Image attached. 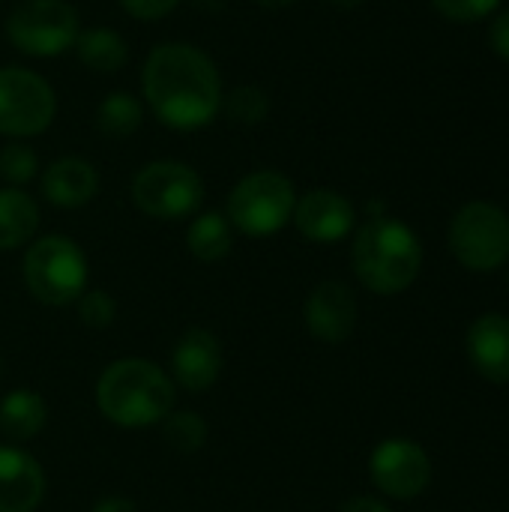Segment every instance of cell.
<instances>
[{
  "mask_svg": "<svg viewBox=\"0 0 509 512\" xmlns=\"http://www.w3.org/2000/svg\"><path fill=\"white\" fill-rule=\"evenodd\" d=\"M0 369H3V363H0Z\"/></svg>",
  "mask_w": 509,
  "mask_h": 512,
  "instance_id": "33",
  "label": "cell"
},
{
  "mask_svg": "<svg viewBox=\"0 0 509 512\" xmlns=\"http://www.w3.org/2000/svg\"><path fill=\"white\" fill-rule=\"evenodd\" d=\"M447 243L453 258L471 273H492L509 261V216L492 201H468L456 210Z\"/></svg>",
  "mask_w": 509,
  "mask_h": 512,
  "instance_id": "5",
  "label": "cell"
},
{
  "mask_svg": "<svg viewBox=\"0 0 509 512\" xmlns=\"http://www.w3.org/2000/svg\"><path fill=\"white\" fill-rule=\"evenodd\" d=\"M141 90L153 114L180 132L207 126L222 108V81L213 60L189 42L156 45L141 69Z\"/></svg>",
  "mask_w": 509,
  "mask_h": 512,
  "instance_id": "1",
  "label": "cell"
},
{
  "mask_svg": "<svg viewBox=\"0 0 509 512\" xmlns=\"http://www.w3.org/2000/svg\"><path fill=\"white\" fill-rule=\"evenodd\" d=\"M294 183L279 171H255L228 195V222L246 237H270L294 216Z\"/></svg>",
  "mask_w": 509,
  "mask_h": 512,
  "instance_id": "6",
  "label": "cell"
},
{
  "mask_svg": "<svg viewBox=\"0 0 509 512\" xmlns=\"http://www.w3.org/2000/svg\"><path fill=\"white\" fill-rule=\"evenodd\" d=\"M369 477L393 501H414L432 483V459L411 438H387L372 450Z\"/></svg>",
  "mask_w": 509,
  "mask_h": 512,
  "instance_id": "10",
  "label": "cell"
},
{
  "mask_svg": "<svg viewBox=\"0 0 509 512\" xmlns=\"http://www.w3.org/2000/svg\"><path fill=\"white\" fill-rule=\"evenodd\" d=\"M57 99L51 84L21 66L0 69V132L12 138H30L51 126Z\"/></svg>",
  "mask_w": 509,
  "mask_h": 512,
  "instance_id": "9",
  "label": "cell"
},
{
  "mask_svg": "<svg viewBox=\"0 0 509 512\" xmlns=\"http://www.w3.org/2000/svg\"><path fill=\"white\" fill-rule=\"evenodd\" d=\"M180 0H120V6L132 15V18H141V21H159L165 18L171 9H177Z\"/></svg>",
  "mask_w": 509,
  "mask_h": 512,
  "instance_id": "27",
  "label": "cell"
},
{
  "mask_svg": "<svg viewBox=\"0 0 509 512\" xmlns=\"http://www.w3.org/2000/svg\"><path fill=\"white\" fill-rule=\"evenodd\" d=\"M465 351L474 372L492 384H509V315L486 312L465 336Z\"/></svg>",
  "mask_w": 509,
  "mask_h": 512,
  "instance_id": "14",
  "label": "cell"
},
{
  "mask_svg": "<svg viewBox=\"0 0 509 512\" xmlns=\"http://www.w3.org/2000/svg\"><path fill=\"white\" fill-rule=\"evenodd\" d=\"M432 6L450 18V21H459V24H468V21H480V18H489L501 0H432Z\"/></svg>",
  "mask_w": 509,
  "mask_h": 512,
  "instance_id": "26",
  "label": "cell"
},
{
  "mask_svg": "<svg viewBox=\"0 0 509 512\" xmlns=\"http://www.w3.org/2000/svg\"><path fill=\"white\" fill-rule=\"evenodd\" d=\"M99 192L96 168L81 156H63L42 174V195L57 207H81Z\"/></svg>",
  "mask_w": 509,
  "mask_h": 512,
  "instance_id": "16",
  "label": "cell"
},
{
  "mask_svg": "<svg viewBox=\"0 0 509 512\" xmlns=\"http://www.w3.org/2000/svg\"><path fill=\"white\" fill-rule=\"evenodd\" d=\"M132 201L153 219H183L201 207L204 183L186 162L159 159L135 174Z\"/></svg>",
  "mask_w": 509,
  "mask_h": 512,
  "instance_id": "7",
  "label": "cell"
},
{
  "mask_svg": "<svg viewBox=\"0 0 509 512\" xmlns=\"http://www.w3.org/2000/svg\"><path fill=\"white\" fill-rule=\"evenodd\" d=\"M324 3H330V6H339V9H354V6H360L363 0H324Z\"/></svg>",
  "mask_w": 509,
  "mask_h": 512,
  "instance_id": "32",
  "label": "cell"
},
{
  "mask_svg": "<svg viewBox=\"0 0 509 512\" xmlns=\"http://www.w3.org/2000/svg\"><path fill=\"white\" fill-rule=\"evenodd\" d=\"M225 357H222V345L219 339L204 330V327H192L186 330L174 351H171V375L174 381L189 390V393H204L210 390L219 375H222Z\"/></svg>",
  "mask_w": 509,
  "mask_h": 512,
  "instance_id": "12",
  "label": "cell"
},
{
  "mask_svg": "<svg viewBox=\"0 0 509 512\" xmlns=\"http://www.w3.org/2000/svg\"><path fill=\"white\" fill-rule=\"evenodd\" d=\"M96 405L120 429L156 426L174 408V384L150 360H114L96 381Z\"/></svg>",
  "mask_w": 509,
  "mask_h": 512,
  "instance_id": "2",
  "label": "cell"
},
{
  "mask_svg": "<svg viewBox=\"0 0 509 512\" xmlns=\"http://www.w3.org/2000/svg\"><path fill=\"white\" fill-rule=\"evenodd\" d=\"M351 264L357 279L381 297L408 291L423 270L420 237L399 219L375 216L366 222L351 249Z\"/></svg>",
  "mask_w": 509,
  "mask_h": 512,
  "instance_id": "3",
  "label": "cell"
},
{
  "mask_svg": "<svg viewBox=\"0 0 509 512\" xmlns=\"http://www.w3.org/2000/svg\"><path fill=\"white\" fill-rule=\"evenodd\" d=\"M90 512H138L129 498H102Z\"/></svg>",
  "mask_w": 509,
  "mask_h": 512,
  "instance_id": "30",
  "label": "cell"
},
{
  "mask_svg": "<svg viewBox=\"0 0 509 512\" xmlns=\"http://www.w3.org/2000/svg\"><path fill=\"white\" fill-rule=\"evenodd\" d=\"M75 51H78V57H81V63L87 69L105 72V75L117 72L129 57L123 36L108 30V27H93V30L78 33L75 36Z\"/></svg>",
  "mask_w": 509,
  "mask_h": 512,
  "instance_id": "20",
  "label": "cell"
},
{
  "mask_svg": "<svg viewBox=\"0 0 509 512\" xmlns=\"http://www.w3.org/2000/svg\"><path fill=\"white\" fill-rule=\"evenodd\" d=\"M339 512H393L381 498H372V495H357L351 501H345Z\"/></svg>",
  "mask_w": 509,
  "mask_h": 512,
  "instance_id": "29",
  "label": "cell"
},
{
  "mask_svg": "<svg viewBox=\"0 0 509 512\" xmlns=\"http://www.w3.org/2000/svg\"><path fill=\"white\" fill-rule=\"evenodd\" d=\"M39 228V207L21 189H0V249L24 246Z\"/></svg>",
  "mask_w": 509,
  "mask_h": 512,
  "instance_id": "18",
  "label": "cell"
},
{
  "mask_svg": "<svg viewBox=\"0 0 509 512\" xmlns=\"http://www.w3.org/2000/svg\"><path fill=\"white\" fill-rule=\"evenodd\" d=\"M186 246L204 264H216V261L228 258V252L234 246V231H231L228 216H222V213L195 216L186 231Z\"/></svg>",
  "mask_w": 509,
  "mask_h": 512,
  "instance_id": "19",
  "label": "cell"
},
{
  "mask_svg": "<svg viewBox=\"0 0 509 512\" xmlns=\"http://www.w3.org/2000/svg\"><path fill=\"white\" fill-rule=\"evenodd\" d=\"M303 318H306L309 333L318 342L339 345L357 327V297H354V291L345 282H336V279L321 282L309 294Z\"/></svg>",
  "mask_w": 509,
  "mask_h": 512,
  "instance_id": "13",
  "label": "cell"
},
{
  "mask_svg": "<svg viewBox=\"0 0 509 512\" xmlns=\"http://www.w3.org/2000/svg\"><path fill=\"white\" fill-rule=\"evenodd\" d=\"M225 105V114L228 120L234 123H243V126H255L261 123L267 114H270V99L261 87L255 84H243V87H234L228 93V99H222Z\"/></svg>",
  "mask_w": 509,
  "mask_h": 512,
  "instance_id": "23",
  "label": "cell"
},
{
  "mask_svg": "<svg viewBox=\"0 0 509 512\" xmlns=\"http://www.w3.org/2000/svg\"><path fill=\"white\" fill-rule=\"evenodd\" d=\"M48 408L33 390H12L0 402V432L9 441H30L45 429Z\"/></svg>",
  "mask_w": 509,
  "mask_h": 512,
  "instance_id": "17",
  "label": "cell"
},
{
  "mask_svg": "<svg viewBox=\"0 0 509 512\" xmlns=\"http://www.w3.org/2000/svg\"><path fill=\"white\" fill-rule=\"evenodd\" d=\"M354 204L333 189H312L294 204V225L312 243H339L354 231Z\"/></svg>",
  "mask_w": 509,
  "mask_h": 512,
  "instance_id": "11",
  "label": "cell"
},
{
  "mask_svg": "<svg viewBox=\"0 0 509 512\" xmlns=\"http://www.w3.org/2000/svg\"><path fill=\"white\" fill-rule=\"evenodd\" d=\"M45 498L42 465L18 447H0V512H36Z\"/></svg>",
  "mask_w": 509,
  "mask_h": 512,
  "instance_id": "15",
  "label": "cell"
},
{
  "mask_svg": "<svg viewBox=\"0 0 509 512\" xmlns=\"http://www.w3.org/2000/svg\"><path fill=\"white\" fill-rule=\"evenodd\" d=\"M39 159L27 144H9L0 150V177L12 186H21L36 177Z\"/></svg>",
  "mask_w": 509,
  "mask_h": 512,
  "instance_id": "24",
  "label": "cell"
},
{
  "mask_svg": "<svg viewBox=\"0 0 509 512\" xmlns=\"http://www.w3.org/2000/svg\"><path fill=\"white\" fill-rule=\"evenodd\" d=\"M489 45H492V51H495L498 57H504L509 63V9L507 12H501V15L492 21V27H489Z\"/></svg>",
  "mask_w": 509,
  "mask_h": 512,
  "instance_id": "28",
  "label": "cell"
},
{
  "mask_svg": "<svg viewBox=\"0 0 509 512\" xmlns=\"http://www.w3.org/2000/svg\"><path fill=\"white\" fill-rule=\"evenodd\" d=\"M117 315V303L108 291H87L78 297V318L90 327V330H105L111 327Z\"/></svg>",
  "mask_w": 509,
  "mask_h": 512,
  "instance_id": "25",
  "label": "cell"
},
{
  "mask_svg": "<svg viewBox=\"0 0 509 512\" xmlns=\"http://www.w3.org/2000/svg\"><path fill=\"white\" fill-rule=\"evenodd\" d=\"M6 36L30 57H54L75 42L78 12L66 0H24L9 12Z\"/></svg>",
  "mask_w": 509,
  "mask_h": 512,
  "instance_id": "8",
  "label": "cell"
},
{
  "mask_svg": "<svg viewBox=\"0 0 509 512\" xmlns=\"http://www.w3.org/2000/svg\"><path fill=\"white\" fill-rule=\"evenodd\" d=\"M162 438L177 453H198L207 444V423L201 414L180 411L162 420Z\"/></svg>",
  "mask_w": 509,
  "mask_h": 512,
  "instance_id": "22",
  "label": "cell"
},
{
  "mask_svg": "<svg viewBox=\"0 0 509 512\" xmlns=\"http://www.w3.org/2000/svg\"><path fill=\"white\" fill-rule=\"evenodd\" d=\"M24 285L45 306H69L87 288V258L63 234L39 237L24 255Z\"/></svg>",
  "mask_w": 509,
  "mask_h": 512,
  "instance_id": "4",
  "label": "cell"
},
{
  "mask_svg": "<svg viewBox=\"0 0 509 512\" xmlns=\"http://www.w3.org/2000/svg\"><path fill=\"white\" fill-rule=\"evenodd\" d=\"M144 120V108L132 93H111L96 111V129L105 138H129Z\"/></svg>",
  "mask_w": 509,
  "mask_h": 512,
  "instance_id": "21",
  "label": "cell"
},
{
  "mask_svg": "<svg viewBox=\"0 0 509 512\" xmlns=\"http://www.w3.org/2000/svg\"><path fill=\"white\" fill-rule=\"evenodd\" d=\"M255 3H261V6H267V9H282V6H291V3H297V0H255Z\"/></svg>",
  "mask_w": 509,
  "mask_h": 512,
  "instance_id": "31",
  "label": "cell"
}]
</instances>
